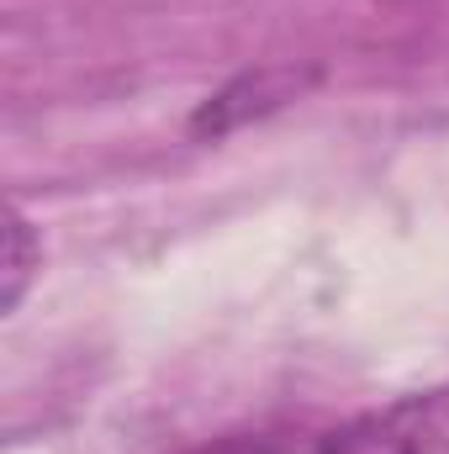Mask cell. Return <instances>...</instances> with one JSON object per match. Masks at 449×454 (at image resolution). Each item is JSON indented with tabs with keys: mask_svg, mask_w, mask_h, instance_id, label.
<instances>
[{
	"mask_svg": "<svg viewBox=\"0 0 449 454\" xmlns=\"http://www.w3.org/2000/svg\"><path fill=\"white\" fill-rule=\"evenodd\" d=\"M312 454H449V380L349 418Z\"/></svg>",
	"mask_w": 449,
	"mask_h": 454,
	"instance_id": "cell-1",
	"label": "cell"
},
{
	"mask_svg": "<svg viewBox=\"0 0 449 454\" xmlns=\"http://www.w3.org/2000/svg\"><path fill=\"white\" fill-rule=\"evenodd\" d=\"M37 270H43V238H37V227L11 207L5 212V296H0L5 312L21 307V296H27V286H32Z\"/></svg>",
	"mask_w": 449,
	"mask_h": 454,
	"instance_id": "cell-2",
	"label": "cell"
},
{
	"mask_svg": "<svg viewBox=\"0 0 449 454\" xmlns=\"http://www.w3.org/2000/svg\"><path fill=\"white\" fill-rule=\"evenodd\" d=\"M185 454H280V444L264 439V434H232V439H217V444H201V450Z\"/></svg>",
	"mask_w": 449,
	"mask_h": 454,
	"instance_id": "cell-3",
	"label": "cell"
}]
</instances>
